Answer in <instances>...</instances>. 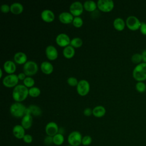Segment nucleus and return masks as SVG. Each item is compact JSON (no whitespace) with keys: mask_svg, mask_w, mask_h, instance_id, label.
<instances>
[{"mask_svg":"<svg viewBox=\"0 0 146 146\" xmlns=\"http://www.w3.org/2000/svg\"><path fill=\"white\" fill-rule=\"evenodd\" d=\"M82 135L80 132L74 131L71 132L67 137L68 144L72 146H80L82 144Z\"/></svg>","mask_w":146,"mask_h":146,"instance_id":"obj_5","label":"nucleus"},{"mask_svg":"<svg viewBox=\"0 0 146 146\" xmlns=\"http://www.w3.org/2000/svg\"><path fill=\"white\" fill-rule=\"evenodd\" d=\"M98 8L103 12H110L114 7V2L112 0H98Z\"/></svg>","mask_w":146,"mask_h":146,"instance_id":"obj_8","label":"nucleus"},{"mask_svg":"<svg viewBox=\"0 0 146 146\" xmlns=\"http://www.w3.org/2000/svg\"><path fill=\"white\" fill-rule=\"evenodd\" d=\"M3 67L5 71L7 72L8 74H14L17 68L15 63L14 61L10 60H6L4 63Z\"/></svg>","mask_w":146,"mask_h":146,"instance_id":"obj_18","label":"nucleus"},{"mask_svg":"<svg viewBox=\"0 0 146 146\" xmlns=\"http://www.w3.org/2000/svg\"><path fill=\"white\" fill-rule=\"evenodd\" d=\"M40 69L46 75L51 74L54 70V66L51 63L48 61H43L40 64Z\"/></svg>","mask_w":146,"mask_h":146,"instance_id":"obj_21","label":"nucleus"},{"mask_svg":"<svg viewBox=\"0 0 146 146\" xmlns=\"http://www.w3.org/2000/svg\"><path fill=\"white\" fill-rule=\"evenodd\" d=\"M44 144L47 145V146H50L52 144H54L53 143V137L52 136H48L47 135L43 140Z\"/></svg>","mask_w":146,"mask_h":146,"instance_id":"obj_36","label":"nucleus"},{"mask_svg":"<svg viewBox=\"0 0 146 146\" xmlns=\"http://www.w3.org/2000/svg\"><path fill=\"white\" fill-rule=\"evenodd\" d=\"M70 13L75 17H79L83 12L84 7L80 1L73 2L69 7Z\"/></svg>","mask_w":146,"mask_h":146,"instance_id":"obj_10","label":"nucleus"},{"mask_svg":"<svg viewBox=\"0 0 146 146\" xmlns=\"http://www.w3.org/2000/svg\"><path fill=\"white\" fill-rule=\"evenodd\" d=\"M27 107L20 102L13 103L10 107V112L11 115L17 118L23 117L26 113Z\"/></svg>","mask_w":146,"mask_h":146,"instance_id":"obj_3","label":"nucleus"},{"mask_svg":"<svg viewBox=\"0 0 146 146\" xmlns=\"http://www.w3.org/2000/svg\"><path fill=\"white\" fill-rule=\"evenodd\" d=\"M141 22L134 15L128 16L125 20L126 26L131 31H136L140 29Z\"/></svg>","mask_w":146,"mask_h":146,"instance_id":"obj_6","label":"nucleus"},{"mask_svg":"<svg viewBox=\"0 0 146 146\" xmlns=\"http://www.w3.org/2000/svg\"><path fill=\"white\" fill-rule=\"evenodd\" d=\"M106 112L105 107L101 105L95 106L92 109V115L96 117H101L104 116Z\"/></svg>","mask_w":146,"mask_h":146,"instance_id":"obj_24","label":"nucleus"},{"mask_svg":"<svg viewBox=\"0 0 146 146\" xmlns=\"http://www.w3.org/2000/svg\"><path fill=\"white\" fill-rule=\"evenodd\" d=\"M63 56L67 59H70L72 58L75 53V48L71 46L70 44L64 47L62 51Z\"/></svg>","mask_w":146,"mask_h":146,"instance_id":"obj_26","label":"nucleus"},{"mask_svg":"<svg viewBox=\"0 0 146 146\" xmlns=\"http://www.w3.org/2000/svg\"><path fill=\"white\" fill-rule=\"evenodd\" d=\"M67 146H72V145H70V144H68V145H67Z\"/></svg>","mask_w":146,"mask_h":146,"instance_id":"obj_45","label":"nucleus"},{"mask_svg":"<svg viewBox=\"0 0 146 146\" xmlns=\"http://www.w3.org/2000/svg\"><path fill=\"white\" fill-rule=\"evenodd\" d=\"M92 137L89 135H86L83 137L82 141V144L84 146H88L90 145L92 143Z\"/></svg>","mask_w":146,"mask_h":146,"instance_id":"obj_34","label":"nucleus"},{"mask_svg":"<svg viewBox=\"0 0 146 146\" xmlns=\"http://www.w3.org/2000/svg\"><path fill=\"white\" fill-rule=\"evenodd\" d=\"M42 19L46 22H51L55 19V14L54 12L50 9H44L40 13Z\"/></svg>","mask_w":146,"mask_h":146,"instance_id":"obj_14","label":"nucleus"},{"mask_svg":"<svg viewBox=\"0 0 146 146\" xmlns=\"http://www.w3.org/2000/svg\"><path fill=\"white\" fill-rule=\"evenodd\" d=\"M141 56H142V60L143 62L146 63V49L144 50L141 53Z\"/></svg>","mask_w":146,"mask_h":146,"instance_id":"obj_42","label":"nucleus"},{"mask_svg":"<svg viewBox=\"0 0 146 146\" xmlns=\"http://www.w3.org/2000/svg\"><path fill=\"white\" fill-rule=\"evenodd\" d=\"M139 30L142 35H146V23L145 22H141Z\"/></svg>","mask_w":146,"mask_h":146,"instance_id":"obj_39","label":"nucleus"},{"mask_svg":"<svg viewBox=\"0 0 146 146\" xmlns=\"http://www.w3.org/2000/svg\"><path fill=\"white\" fill-rule=\"evenodd\" d=\"M113 26L114 28L117 31H123L126 26L125 22L120 17L116 18L113 22Z\"/></svg>","mask_w":146,"mask_h":146,"instance_id":"obj_22","label":"nucleus"},{"mask_svg":"<svg viewBox=\"0 0 146 146\" xmlns=\"http://www.w3.org/2000/svg\"><path fill=\"white\" fill-rule=\"evenodd\" d=\"M23 71L27 76H31L36 74L38 71V66L34 61L27 60L23 64Z\"/></svg>","mask_w":146,"mask_h":146,"instance_id":"obj_4","label":"nucleus"},{"mask_svg":"<svg viewBox=\"0 0 146 146\" xmlns=\"http://www.w3.org/2000/svg\"><path fill=\"white\" fill-rule=\"evenodd\" d=\"M26 113H29L35 116H39L42 115V111L39 106L35 104H30L27 107Z\"/></svg>","mask_w":146,"mask_h":146,"instance_id":"obj_20","label":"nucleus"},{"mask_svg":"<svg viewBox=\"0 0 146 146\" xmlns=\"http://www.w3.org/2000/svg\"><path fill=\"white\" fill-rule=\"evenodd\" d=\"M13 134L18 139H23L25 134V129L20 124L15 125L13 128Z\"/></svg>","mask_w":146,"mask_h":146,"instance_id":"obj_16","label":"nucleus"},{"mask_svg":"<svg viewBox=\"0 0 146 146\" xmlns=\"http://www.w3.org/2000/svg\"><path fill=\"white\" fill-rule=\"evenodd\" d=\"M45 53L47 58L50 60H55L58 56V50L53 45L47 46L45 49Z\"/></svg>","mask_w":146,"mask_h":146,"instance_id":"obj_13","label":"nucleus"},{"mask_svg":"<svg viewBox=\"0 0 146 146\" xmlns=\"http://www.w3.org/2000/svg\"><path fill=\"white\" fill-rule=\"evenodd\" d=\"M90 90V85L89 82L85 79L79 81L76 86V91L78 94L80 96H85L89 92Z\"/></svg>","mask_w":146,"mask_h":146,"instance_id":"obj_9","label":"nucleus"},{"mask_svg":"<svg viewBox=\"0 0 146 146\" xmlns=\"http://www.w3.org/2000/svg\"><path fill=\"white\" fill-rule=\"evenodd\" d=\"M53 143L56 145H61L64 141V137L63 135L58 133L53 137Z\"/></svg>","mask_w":146,"mask_h":146,"instance_id":"obj_27","label":"nucleus"},{"mask_svg":"<svg viewBox=\"0 0 146 146\" xmlns=\"http://www.w3.org/2000/svg\"><path fill=\"white\" fill-rule=\"evenodd\" d=\"M83 44V40L79 37H74L71 39L70 45L74 48L80 47Z\"/></svg>","mask_w":146,"mask_h":146,"instance_id":"obj_28","label":"nucleus"},{"mask_svg":"<svg viewBox=\"0 0 146 146\" xmlns=\"http://www.w3.org/2000/svg\"><path fill=\"white\" fill-rule=\"evenodd\" d=\"M131 61L133 63L137 65L141 63L143 61L142 60V56L141 54L139 53H135L132 55L131 56Z\"/></svg>","mask_w":146,"mask_h":146,"instance_id":"obj_31","label":"nucleus"},{"mask_svg":"<svg viewBox=\"0 0 146 146\" xmlns=\"http://www.w3.org/2000/svg\"><path fill=\"white\" fill-rule=\"evenodd\" d=\"M59 20L64 24H69L72 23L74 18V16L68 11H63L59 14L58 16Z\"/></svg>","mask_w":146,"mask_h":146,"instance_id":"obj_15","label":"nucleus"},{"mask_svg":"<svg viewBox=\"0 0 146 146\" xmlns=\"http://www.w3.org/2000/svg\"><path fill=\"white\" fill-rule=\"evenodd\" d=\"M19 79L18 75L15 74H8L5 76L2 79V83L3 86L7 88L15 87L18 85Z\"/></svg>","mask_w":146,"mask_h":146,"instance_id":"obj_7","label":"nucleus"},{"mask_svg":"<svg viewBox=\"0 0 146 146\" xmlns=\"http://www.w3.org/2000/svg\"><path fill=\"white\" fill-rule=\"evenodd\" d=\"M72 23L74 26L77 28H79L83 25V21L80 17H75Z\"/></svg>","mask_w":146,"mask_h":146,"instance_id":"obj_33","label":"nucleus"},{"mask_svg":"<svg viewBox=\"0 0 146 146\" xmlns=\"http://www.w3.org/2000/svg\"><path fill=\"white\" fill-rule=\"evenodd\" d=\"M2 75H3V71L2 68H0V78L2 77Z\"/></svg>","mask_w":146,"mask_h":146,"instance_id":"obj_44","label":"nucleus"},{"mask_svg":"<svg viewBox=\"0 0 146 146\" xmlns=\"http://www.w3.org/2000/svg\"><path fill=\"white\" fill-rule=\"evenodd\" d=\"M58 133L62 134V135H63L64 133H65V131H64V129L62 127H60L59 128V131H58Z\"/></svg>","mask_w":146,"mask_h":146,"instance_id":"obj_43","label":"nucleus"},{"mask_svg":"<svg viewBox=\"0 0 146 146\" xmlns=\"http://www.w3.org/2000/svg\"><path fill=\"white\" fill-rule=\"evenodd\" d=\"M14 60L17 64H24L27 61V56L25 52L18 51L14 54Z\"/></svg>","mask_w":146,"mask_h":146,"instance_id":"obj_17","label":"nucleus"},{"mask_svg":"<svg viewBox=\"0 0 146 146\" xmlns=\"http://www.w3.org/2000/svg\"><path fill=\"white\" fill-rule=\"evenodd\" d=\"M78 82L79 81L78 80V79L74 76H70L67 79V83L70 86H76L78 84Z\"/></svg>","mask_w":146,"mask_h":146,"instance_id":"obj_35","label":"nucleus"},{"mask_svg":"<svg viewBox=\"0 0 146 146\" xmlns=\"http://www.w3.org/2000/svg\"><path fill=\"white\" fill-rule=\"evenodd\" d=\"M1 11L3 13H7L10 11V6L7 4H2L0 7Z\"/></svg>","mask_w":146,"mask_h":146,"instance_id":"obj_37","label":"nucleus"},{"mask_svg":"<svg viewBox=\"0 0 146 146\" xmlns=\"http://www.w3.org/2000/svg\"><path fill=\"white\" fill-rule=\"evenodd\" d=\"M23 140L25 143L30 144L33 141V136L30 134H26L23 138Z\"/></svg>","mask_w":146,"mask_h":146,"instance_id":"obj_38","label":"nucleus"},{"mask_svg":"<svg viewBox=\"0 0 146 146\" xmlns=\"http://www.w3.org/2000/svg\"><path fill=\"white\" fill-rule=\"evenodd\" d=\"M136 90L139 93H144L146 91V84L144 82H137L135 84Z\"/></svg>","mask_w":146,"mask_h":146,"instance_id":"obj_30","label":"nucleus"},{"mask_svg":"<svg viewBox=\"0 0 146 146\" xmlns=\"http://www.w3.org/2000/svg\"><path fill=\"white\" fill-rule=\"evenodd\" d=\"M18 78L19 79V80H24V79L26 78V75L23 72H20L19 73L18 75Z\"/></svg>","mask_w":146,"mask_h":146,"instance_id":"obj_41","label":"nucleus"},{"mask_svg":"<svg viewBox=\"0 0 146 146\" xmlns=\"http://www.w3.org/2000/svg\"><path fill=\"white\" fill-rule=\"evenodd\" d=\"M56 43L60 47H65L70 44L71 39L69 36L65 33H60L56 36Z\"/></svg>","mask_w":146,"mask_h":146,"instance_id":"obj_11","label":"nucleus"},{"mask_svg":"<svg viewBox=\"0 0 146 146\" xmlns=\"http://www.w3.org/2000/svg\"><path fill=\"white\" fill-rule=\"evenodd\" d=\"M83 114L86 116H90L92 115V109L89 107L86 108L83 111Z\"/></svg>","mask_w":146,"mask_h":146,"instance_id":"obj_40","label":"nucleus"},{"mask_svg":"<svg viewBox=\"0 0 146 146\" xmlns=\"http://www.w3.org/2000/svg\"><path fill=\"white\" fill-rule=\"evenodd\" d=\"M132 76L137 82H144L146 80V63L141 62L136 65L132 71Z\"/></svg>","mask_w":146,"mask_h":146,"instance_id":"obj_2","label":"nucleus"},{"mask_svg":"<svg viewBox=\"0 0 146 146\" xmlns=\"http://www.w3.org/2000/svg\"><path fill=\"white\" fill-rule=\"evenodd\" d=\"M29 95V89L23 84H18L13 90L12 97L15 102L21 103Z\"/></svg>","mask_w":146,"mask_h":146,"instance_id":"obj_1","label":"nucleus"},{"mask_svg":"<svg viewBox=\"0 0 146 146\" xmlns=\"http://www.w3.org/2000/svg\"><path fill=\"white\" fill-rule=\"evenodd\" d=\"M84 9L87 11L93 12L95 11L98 7L97 3L93 0H87L83 3Z\"/></svg>","mask_w":146,"mask_h":146,"instance_id":"obj_25","label":"nucleus"},{"mask_svg":"<svg viewBox=\"0 0 146 146\" xmlns=\"http://www.w3.org/2000/svg\"><path fill=\"white\" fill-rule=\"evenodd\" d=\"M23 11V5L19 2H14L10 5V11L15 15L21 14Z\"/></svg>","mask_w":146,"mask_h":146,"instance_id":"obj_23","label":"nucleus"},{"mask_svg":"<svg viewBox=\"0 0 146 146\" xmlns=\"http://www.w3.org/2000/svg\"><path fill=\"white\" fill-rule=\"evenodd\" d=\"M59 127L58 124L54 121L48 122L45 127V132L47 135L54 136L58 133Z\"/></svg>","mask_w":146,"mask_h":146,"instance_id":"obj_12","label":"nucleus"},{"mask_svg":"<svg viewBox=\"0 0 146 146\" xmlns=\"http://www.w3.org/2000/svg\"><path fill=\"white\" fill-rule=\"evenodd\" d=\"M23 85H25L27 88H31L34 87L35 84V80L31 76H26V78L24 79Z\"/></svg>","mask_w":146,"mask_h":146,"instance_id":"obj_32","label":"nucleus"},{"mask_svg":"<svg viewBox=\"0 0 146 146\" xmlns=\"http://www.w3.org/2000/svg\"><path fill=\"white\" fill-rule=\"evenodd\" d=\"M41 91L38 87H33L29 89V95L33 98H36L40 95Z\"/></svg>","mask_w":146,"mask_h":146,"instance_id":"obj_29","label":"nucleus"},{"mask_svg":"<svg viewBox=\"0 0 146 146\" xmlns=\"http://www.w3.org/2000/svg\"><path fill=\"white\" fill-rule=\"evenodd\" d=\"M33 124V117L31 114L26 113L21 120V125L25 129H29Z\"/></svg>","mask_w":146,"mask_h":146,"instance_id":"obj_19","label":"nucleus"}]
</instances>
